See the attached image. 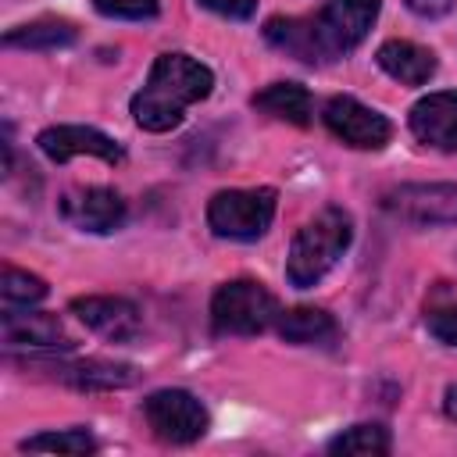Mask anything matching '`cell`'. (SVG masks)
<instances>
[{
	"label": "cell",
	"instance_id": "cell-13",
	"mask_svg": "<svg viewBox=\"0 0 457 457\" xmlns=\"http://www.w3.org/2000/svg\"><path fill=\"white\" fill-rule=\"evenodd\" d=\"M411 132L436 150L457 154V93H428L411 107Z\"/></svg>",
	"mask_w": 457,
	"mask_h": 457
},
{
	"label": "cell",
	"instance_id": "cell-19",
	"mask_svg": "<svg viewBox=\"0 0 457 457\" xmlns=\"http://www.w3.org/2000/svg\"><path fill=\"white\" fill-rule=\"evenodd\" d=\"M328 453H357V457H382L389 453V432L382 425H350L328 443Z\"/></svg>",
	"mask_w": 457,
	"mask_h": 457
},
{
	"label": "cell",
	"instance_id": "cell-22",
	"mask_svg": "<svg viewBox=\"0 0 457 457\" xmlns=\"http://www.w3.org/2000/svg\"><path fill=\"white\" fill-rule=\"evenodd\" d=\"M93 7L107 18H154L157 14V0H93Z\"/></svg>",
	"mask_w": 457,
	"mask_h": 457
},
{
	"label": "cell",
	"instance_id": "cell-10",
	"mask_svg": "<svg viewBox=\"0 0 457 457\" xmlns=\"http://www.w3.org/2000/svg\"><path fill=\"white\" fill-rule=\"evenodd\" d=\"M39 150L50 157V161H71V157H100L107 164H118L125 157V150L100 129H89V125H50L39 132Z\"/></svg>",
	"mask_w": 457,
	"mask_h": 457
},
{
	"label": "cell",
	"instance_id": "cell-16",
	"mask_svg": "<svg viewBox=\"0 0 457 457\" xmlns=\"http://www.w3.org/2000/svg\"><path fill=\"white\" fill-rule=\"evenodd\" d=\"M257 111H264L268 118L289 121V125H307L311 121V93L300 82H271L268 89L253 93L250 100Z\"/></svg>",
	"mask_w": 457,
	"mask_h": 457
},
{
	"label": "cell",
	"instance_id": "cell-14",
	"mask_svg": "<svg viewBox=\"0 0 457 457\" xmlns=\"http://www.w3.org/2000/svg\"><path fill=\"white\" fill-rule=\"evenodd\" d=\"M4 343L7 346H32V350H71L75 339L64 332L61 318L43 314V311H4Z\"/></svg>",
	"mask_w": 457,
	"mask_h": 457
},
{
	"label": "cell",
	"instance_id": "cell-25",
	"mask_svg": "<svg viewBox=\"0 0 457 457\" xmlns=\"http://www.w3.org/2000/svg\"><path fill=\"white\" fill-rule=\"evenodd\" d=\"M407 7H411L418 18H443V14L453 7V0H407Z\"/></svg>",
	"mask_w": 457,
	"mask_h": 457
},
{
	"label": "cell",
	"instance_id": "cell-3",
	"mask_svg": "<svg viewBox=\"0 0 457 457\" xmlns=\"http://www.w3.org/2000/svg\"><path fill=\"white\" fill-rule=\"evenodd\" d=\"M353 239V221L343 207H321L293 239L289 246V261H286V278L296 289H311L318 286L336 261L346 253Z\"/></svg>",
	"mask_w": 457,
	"mask_h": 457
},
{
	"label": "cell",
	"instance_id": "cell-11",
	"mask_svg": "<svg viewBox=\"0 0 457 457\" xmlns=\"http://www.w3.org/2000/svg\"><path fill=\"white\" fill-rule=\"evenodd\" d=\"M71 311L79 314V321L86 328H93L96 336H104L111 343H129L143 328L136 303L125 296H75Z\"/></svg>",
	"mask_w": 457,
	"mask_h": 457
},
{
	"label": "cell",
	"instance_id": "cell-2",
	"mask_svg": "<svg viewBox=\"0 0 457 457\" xmlns=\"http://www.w3.org/2000/svg\"><path fill=\"white\" fill-rule=\"evenodd\" d=\"M214 75L189 54H161L146 75V86L132 96V118L146 132H168L182 121L189 104L207 100Z\"/></svg>",
	"mask_w": 457,
	"mask_h": 457
},
{
	"label": "cell",
	"instance_id": "cell-8",
	"mask_svg": "<svg viewBox=\"0 0 457 457\" xmlns=\"http://www.w3.org/2000/svg\"><path fill=\"white\" fill-rule=\"evenodd\" d=\"M321 118H325L328 132L336 139H343L346 146H353V150H382L389 143V136H393L389 118L371 111V107H364L353 96H332L325 104Z\"/></svg>",
	"mask_w": 457,
	"mask_h": 457
},
{
	"label": "cell",
	"instance_id": "cell-12",
	"mask_svg": "<svg viewBox=\"0 0 457 457\" xmlns=\"http://www.w3.org/2000/svg\"><path fill=\"white\" fill-rule=\"evenodd\" d=\"M25 368L50 371V378L68 382L75 389H121L139 378L132 364H114V361H25Z\"/></svg>",
	"mask_w": 457,
	"mask_h": 457
},
{
	"label": "cell",
	"instance_id": "cell-5",
	"mask_svg": "<svg viewBox=\"0 0 457 457\" xmlns=\"http://www.w3.org/2000/svg\"><path fill=\"white\" fill-rule=\"evenodd\" d=\"M275 218V189L257 186V189H221L207 204V225L221 239H257L268 232Z\"/></svg>",
	"mask_w": 457,
	"mask_h": 457
},
{
	"label": "cell",
	"instance_id": "cell-24",
	"mask_svg": "<svg viewBox=\"0 0 457 457\" xmlns=\"http://www.w3.org/2000/svg\"><path fill=\"white\" fill-rule=\"evenodd\" d=\"M196 4L221 14V18H236V21L253 18V11H257V0H196Z\"/></svg>",
	"mask_w": 457,
	"mask_h": 457
},
{
	"label": "cell",
	"instance_id": "cell-21",
	"mask_svg": "<svg viewBox=\"0 0 457 457\" xmlns=\"http://www.w3.org/2000/svg\"><path fill=\"white\" fill-rule=\"evenodd\" d=\"M0 293H4V303H39L46 296V282L39 275H29L14 264L4 268V282H0Z\"/></svg>",
	"mask_w": 457,
	"mask_h": 457
},
{
	"label": "cell",
	"instance_id": "cell-7",
	"mask_svg": "<svg viewBox=\"0 0 457 457\" xmlns=\"http://www.w3.org/2000/svg\"><path fill=\"white\" fill-rule=\"evenodd\" d=\"M382 207L411 225H457V182H403L382 196Z\"/></svg>",
	"mask_w": 457,
	"mask_h": 457
},
{
	"label": "cell",
	"instance_id": "cell-6",
	"mask_svg": "<svg viewBox=\"0 0 457 457\" xmlns=\"http://www.w3.org/2000/svg\"><path fill=\"white\" fill-rule=\"evenodd\" d=\"M143 414H146L150 432L161 443H171V446L196 443L207 432V411L186 389H157V393H150L143 400Z\"/></svg>",
	"mask_w": 457,
	"mask_h": 457
},
{
	"label": "cell",
	"instance_id": "cell-26",
	"mask_svg": "<svg viewBox=\"0 0 457 457\" xmlns=\"http://www.w3.org/2000/svg\"><path fill=\"white\" fill-rule=\"evenodd\" d=\"M443 411H446V418L457 421V382L446 389V396H443Z\"/></svg>",
	"mask_w": 457,
	"mask_h": 457
},
{
	"label": "cell",
	"instance_id": "cell-9",
	"mask_svg": "<svg viewBox=\"0 0 457 457\" xmlns=\"http://www.w3.org/2000/svg\"><path fill=\"white\" fill-rule=\"evenodd\" d=\"M129 207L121 200V193L104 189V186H86V189H71L61 196V218L82 232H114L121 228Z\"/></svg>",
	"mask_w": 457,
	"mask_h": 457
},
{
	"label": "cell",
	"instance_id": "cell-18",
	"mask_svg": "<svg viewBox=\"0 0 457 457\" xmlns=\"http://www.w3.org/2000/svg\"><path fill=\"white\" fill-rule=\"evenodd\" d=\"M79 39V29L64 18H39L29 25H18L4 36V46H21V50H57L71 46Z\"/></svg>",
	"mask_w": 457,
	"mask_h": 457
},
{
	"label": "cell",
	"instance_id": "cell-20",
	"mask_svg": "<svg viewBox=\"0 0 457 457\" xmlns=\"http://www.w3.org/2000/svg\"><path fill=\"white\" fill-rule=\"evenodd\" d=\"M25 453H93L96 439L86 428H68V432H43L32 439H21Z\"/></svg>",
	"mask_w": 457,
	"mask_h": 457
},
{
	"label": "cell",
	"instance_id": "cell-15",
	"mask_svg": "<svg viewBox=\"0 0 457 457\" xmlns=\"http://www.w3.org/2000/svg\"><path fill=\"white\" fill-rule=\"evenodd\" d=\"M378 68L403 86H425L436 75V54L411 39H386L375 54Z\"/></svg>",
	"mask_w": 457,
	"mask_h": 457
},
{
	"label": "cell",
	"instance_id": "cell-23",
	"mask_svg": "<svg viewBox=\"0 0 457 457\" xmlns=\"http://www.w3.org/2000/svg\"><path fill=\"white\" fill-rule=\"evenodd\" d=\"M425 325H428V332H432L439 343L457 346V303H453V307H439V311H432V314L425 318Z\"/></svg>",
	"mask_w": 457,
	"mask_h": 457
},
{
	"label": "cell",
	"instance_id": "cell-17",
	"mask_svg": "<svg viewBox=\"0 0 457 457\" xmlns=\"http://www.w3.org/2000/svg\"><path fill=\"white\" fill-rule=\"evenodd\" d=\"M278 325V336L286 343H296V346H307V343H332L336 339V321L332 314L318 311V307H293L286 314L275 318Z\"/></svg>",
	"mask_w": 457,
	"mask_h": 457
},
{
	"label": "cell",
	"instance_id": "cell-4",
	"mask_svg": "<svg viewBox=\"0 0 457 457\" xmlns=\"http://www.w3.org/2000/svg\"><path fill=\"white\" fill-rule=\"evenodd\" d=\"M278 318L275 296L253 278H232L218 286L211 300V325L218 336H257Z\"/></svg>",
	"mask_w": 457,
	"mask_h": 457
},
{
	"label": "cell",
	"instance_id": "cell-1",
	"mask_svg": "<svg viewBox=\"0 0 457 457\" xmlns=\"http://www.w3.org/2000/svg\"><path fill=\"white\" fill-rule=\"evenodd\" d=\"M382 0H325L314 18H271L264 39L303 64H328L350 54L378 18Z\"/></svg>",
	"mask_w": 457,
	"mask_h": 457
}]
</instances>
